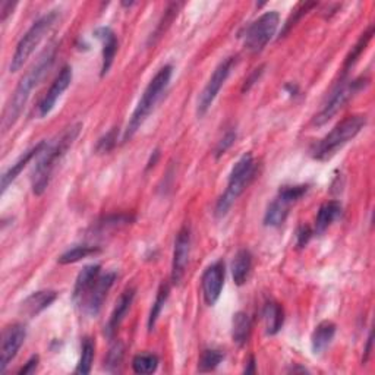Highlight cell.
<instances>
[{"instance_id":"obj_1","label":"cell","mask_w":375,"mask_h":375,"mask_svg":"<svg viewBox=\"0 0 375 375\" xmlns=\"http://www.w3.org/2000/svg\"><path fill=\"white\" fill-rule=\"evenodd\" d=\"M54 58H56V49L50 46L49 49H46L43 53L40 54L37 62L21 78L15 91H13L12 97L9 99V102L3 110V115H2V132L3 134L8 132L13 127V125H15V122L21 116L22 109L25 107L26 102H29V99H30L31 91L37 87L38 82L43 79V77L47 74V71L54 62Z\"/></svg>"},{"instance_id":"obj_2","label":"cell","mask_w":375,"mask_h":375,"mask_svg":"<svg viewBox=\"0 0 375 375\" xmlns=\"http://www.w3.org/2000/svg\"><path fill=\"white\" fill-rule=\"evenodd\" d=\"M82 129V123H75L63 131V134L58 138L56 141L46 143V147L41 150L37 156V161L31 172V188L33 193L37 197L43 196L46 192L50 179L53 175L56 163L66 154V151L72 147L75 140L78 138Z\"/></svg>"},{"instance_id":"obj_3","label":"cell","mask_w":375,"mask_h":375,"mask_svg":"<svg viewBox=\"0 0 375 375\" xmlns=\"http://www.w3.org/2000/svg\"><path fill=\"white\" fill-rule=\"evenodd\" d=\"M172 74L173 67L170 65H166L156 74V77L150 81V84L147 86L143 97L134 110L127 129L123 132L122 143H128L136 134V131L141 128V125L145 122V119L150 116L152 110H154L156 104L160 102L163 94L166 93V88L169 86Z\"/></svg>"},{"instance_id":"obj_4","label":"cell","mask_w":375,"mask_h":375,"mask_svg":"<svg viewBox=\"0 0 375 375\" xmlns=\"http://www.w3.org/2000/svg\"><path fill=\"white\" fill-rule=\"evenodd\" d=\"M365 125L367 116L364 115H353L344 118L323 140H319L311 148L312 157L319 161L330 160L333 156L337 154L339 150H342L347 143L352 141L353 138L365 128Z\"/></svg>"},{"instance_id":"obj_5","label":"cell","mask_w":375,"mask_h":375,"mask_svg":"<svg viewBox=\"0 0 375 375\" xmlns=\"http://www.w3.org/2000/svg\"><path fill=\"white\" fill-rule=\"evenodd\" d=\"M255 173H257V163L254 161L253 154L248 152V154L242 156L238 161H236L229 175L228 188L216 204L214 210L216 217L221 218L229 213L233 202L241 197V193L246 189V186L253 182Z\"/></svg>"},{"instance_id":"obj_6","label":"cell","mask_w":375,"mask_h":375,"mask_svg":"<svg viewBox=\"0 0 375 375\" xmlns=\"http://www.w3.org/2000/svg\"><path fill=\"white\" fill-rule=\"evenodd\" d=\"M58 18H59L58 10H50L49 13H46V15L40 17L30 26V30L22 35L19 43L17 45L15 53H13L10 65H9L10 72H18L19 69L24 66V63L30 59L34 50L41 43V40H43L45 35L51 30V26L56 24Z\"/></svg>"},{"instance_id":"obj_7","label":"cell","mask_w":375,"mask_h":375,"mask_svg":"<svg viewBox=\"0 0 375 375\" xmlns=\"http://www.w3.org/2000/svg\"><path fill=\"white\" fill-rule=\"evenodd\" d=\"M367 84H368V79L364 77L347 79V81L342 79L337 84V87L333 90L330 99L321 109V112L314 118V125H317V127H323V125L327 123L333 116L339 113V110H342L344 104L349 102L356 93L365 88Z\"/></svg>"},{"instance_id":"obj_8","label":"cell","mask_w":375,"mask_h":375,"mask_svg":"<svg viewBox=\"0 0 375 375\" xmlns=\"http://www.w3.org/2000/svg\"><path fill=\"white\" fill-rule=\"evenodd\" d=\"M279 22L280 15L276 10L262 13V15L249 25L245 31L244 35L245 49L253 54L262 51L264 47H266L274 37L277 29H279Z\"/></svg>"},{"instance_id":"obj_9","label":"cell","mask_w":375,"mask_h":375,"mask_svg":"<svg viewBox=\"0 0 375 375\" xmlns=\"http://www.w3.org/2000/svg\"><path fill=\"white\" fill-rule=\"evenodd\" d=\"M307 192V185H290L280 188L277 197L270 202L266 214H264V225L270 228L282 226L289 216L290 207L299 201Z\"/></svg>"},{"instance_id":"obj_10","label":"cell","mask_w":375,"mask_h":375,"mask_svg":"<svg viewBox=\"0 0 375 375\" xmlns=\"http://www.w3.org/2000/svg\"><path fill=\"white\" fill-rule=\"evenodd\" d=\"M233 63H234V58H228L223 62H220L218 66L214 69L213 75L210 77V79H208L202 93L198 97V103H197L198 118H202L208 112V109H210L212 104L214 103L221 87L225 86L226 79L230 75Z\"/></svg>"},{"instance_id":"obj_11","label":"cell","mask_w":375,"mask_h":375,"mask_svg":"<svg viewBox=\"0 0 375 375\" xmlns=\"http://www.w3.org/2000/svg\"><path fill=\"white\" fill-rule=\"evenodd\" d=\"M225 274L226 267L225 262L221 260L213 262L212 266H208L205 269L201 279V287L204 301L208 307H213V305H216V302L218 301L221 290H223L225 286Z\"/></svg>"},{"instance_id":"obj_12","label":"cell","mask_w":375,"mask_h":375,"mask_svg":"<svg viewBox=\"0 0 375 375\" xmlns=\"http://www.w3.org/2000/svg\"><path fill=\"white\" fill-rule=\"evenodd\" d=\"M26 337L25 326L15 323L3 330L2 335V349H0V372H5L8 365L18 355L21 346Z\"/></svg>"},{"instance_id":"obj_13","label":"cell","mask_w":375,"mask_h":375,"mask_svg":"<svg viewBox=\"0 0 375 375\" xmlns=\"http://www.w3.org/2000/svg\"><path fill=\"white\" fill-rule=\"evenodd\" d=\"M189 253H191V229L188 225H185L179 230L176 241H175V249H173V261H172V283L179 285L182 282L188 261H189Z\"/></svg>"},{"instance_id":"obj_14","label":"cell","mask_w":375,"mask_h":375,"mask_svg":"<svg viewBox=\"0 0 375 375\" xmlns=\"http://www.w3.org/2000/svg\"><path fill=\"white\" fill-rule=\"evenodd\" d=\"M118 274L115 271H109L106 274H100L99 280L95 282V285L93 286L90 295L87 296L86 302L82 303V307H84V311L91 315L95 317L99 314L103 308V303L109 295L110 289L115 285Z\"/></svg>"},{"instance_id":"obj_15","label":"cell","mask_w":375,"mask_h":375,"mask_svg":"<svg viewBox=\"0 0 375 375\" xmlns=\"http://www.w3.org/2000/svg\"><path fill=\"white\" fill-rule=\"evenodd\" d=\"M71 82H72V67L63 66L56 79L53 81L49 91L45 94L43 100L38 104V115L41 118L47 116L51 112L53 107L56 106L58 100L61 99V95L69 88V86H71Z\"/></svg>"},{"instance_id":"obj_16","label":"cell","mask_w":375,"mask_h":375,"mask_svg":"<svg viewBox=\"0 0 375 375\" xmlns=\"http://www.w3.org/2000/svg\"><path fill=\"white\" fill-rule=\"evenodd\" d=\"M102 274V266L100 264H90L81 270V273L77 277L75 287H74V295L72 301L82 307V303L86 302L87 296L90 295V292L95 282L99 280V277Z\"/></svg>"},{"instance_id":"obj_17","label":"cell","mask_w":375,"mask_h":375,"mask_svg":"<svg viewBox=\"0 0 375 375\" xmlns=\"http://www.w3.org/2000/svg\"><path fill=\"white\" fill-rule=\"evenodd\" d=\"M134 299H135V289L134 287H128L127 290H123V294L119 296L115 308H113V312H112V315H110V319L106 326V335L109 337H112L116 333V330L119 328V326L122 324L123 318L127 317L128 311L131 310V305H132Z\"/></svg>"},{"instance_id":"obj_18","label":"cell","mask_w":375,"mask_h":375,"mask_svg":"<svg viewBox=\"0 0 375 375\" xmlns=\"http://www.w3.org/2000/svg\"><path fill=\"white\" fill-rule=\"evenodd\" d=\"M56 298H58V292H54V290L34 292V294H31L21 303V312L25 317L33 318L38 315L41 311L49 308L50 305L56 301Z\"/></svg>"},{"instance_id":"obj_19","label":"cell","mask_w":375,"mask_h":375,"mask_svg":"<svg viewBox=\"0 0 375 375\" xmlns=\"http://www.w3.org/2000/svg\"><path fill=\"white\" fill-rule=\"evenodd\" d=\"M95 37L102 40L103 43V65H102V77H104L110 67H112L115 62V56L119 49V43L116 34L109 29V26H100V29L95 30Z\"/></svg>"},{"instance_id":"obj_20","label":"cell","mask_w":375,"mask_h":375,"mask_svg":"<svg viewBox=\"0 0 375 375\" xmlns=\"http://www.w3.org/2000/svg\"><path fill=\"white\" fill-rule=\"evenodd\" d=\"M336 330H337L336 324L333 321H328V319L321 321L315 327L311 336V349L314 355H323L326 352V349L336 336Z\"/></svg>"},{"instance_id":"obj_21","label":"cell","mask_w":375,"mask_h":375,"mask_svg":"<svg viewBox=\"0 0 375 375\" xmlns=\"http://www.w3.org/2000/svg\"><path fill=\"white\" fill-rule=\"evenodd\" d=\"M46 143H47V141H41L40 144H37V145L33 147L31 150H29L26 152H24V154L15 161V164H12V168H9V169L3 173V176H2V193H5L6 189H8V186L13 182V180H15V179L19 176V173L24 170L25 166L29 164L33 159H35V157L40 154L41 150H43V148L46 147Z\"/></svg>"},{"instance_id":"obj_22","label":"cell","mask_w":375,"mask_h":375,"mask_svg":"<svg viewBox=\"0 0 375 375\" xmlns=\"http://www.w3.org/2000/svg\"><path fill=\"white\" fill-rule=\"evenodd\" d=\"M253 269V255L251 253L248 251V249H239L238 253H236L233 262H232V276H233V282L242 286L246 283L248 276L251 273Z\"/></svg>"},{"instance_id":"obj_23","label":"cell","mask_w":375,"mask_h":375,"mask_svg":"<svg viewBox=\"0 0 375 375\" xmlns=\"http://www.w3.org/2000/svg\"><path fill=\"white\" fill-rule=\"evenodd\" d=\"M264 321H266V333L269 336H274L279 333L285 323L283 307L276 301H269L264 307Z\"/></svg>"},{"instance_id":"obj_24","label":"cell","mask_w":375,"mask_h":375,"mask_svg":"<svg viewBox=\"0 0 375 375\" xmlns=\"http://www.w3.org/2000/svg\"><path fill=\"white\" fill-rule=\"evenodd\" d=\"M342 214V205L337 201H328L319 207L317 218H315V233H324L335 220H337Z\"/></svg>"},{"instance_id":"obj_25","label":"cell","mask_w":375,"mask_h":375,"mask_svg":"<svg viewBox=\"0 0 375 375\" xmlns=\"http://www.w3.org/2000/svg\"><path fill=\"white\" fill-rule=\"evenodd\" d=\"M253 323L246 312H236L232 319V339L238 346L246 344L249 336H251Z\"/></svg>"},{"instance_id":"obj_26","label":"cell","mask_w":375,"mask_h":375,"mask_svg":"<svg viewBox=\"0 0 375 375\" xmlns=\"http://www.w3.org/2000/svg\"><path fill=\"white\" fill-rule=\"evenodd\" d=\"M97 253H100V248L99 246H91V245H77L71 249H67L66 253H63L58 262L59 264H63V266H66V264H74V262H78L81 261L82 258H87L90 255H94Z\"/></svg>"},{"instance_id":"obj_27","label":"cell","mask_w":375,"mask_h":375,"mask_svg":"<svg viewBox=\"0 0 375 375\" xmlns=\"http://www.w3.org/2000/svg\"><path fill=\"white\" fill-rule=\"evenodd\" d=\"M372 35H374V26L369 25V26H368V30H367L362 35H360V38L358 40V43L352 47L351 53L347 54V58H346V61H344V66H343V72H344V74H346L347 71H349V69L356 63V61L359 59L360 54L364 53V50L367 49L368 43H369L371 38H372Z\"/></svg>"},{"instance_id":"obj_28","label":"cell","mask_w":375,"mask_h":375,"mask_svg":"<svg viewBox=\"0 0 375 375\" xmlns=\"http://www.w3.org/2000/svg\"><path fill=\"white\" fill-rule=\"evenodd\" d=\"M169 294H170V286L169 283H161L160 285V289L157 292V296H156V301L154 303H152V308L150 311V317H148V330L151 331L152 328H154L157 319L161 314V310L164 308V303L166 301H168L169 298Z\"/></svg>"},{"instance_id":"obj_29","label":"cell","mask_w":375,"mask_h":375,"mask_svg":"<svg viewBox=\"0 0 375 375\" xmlns=\"http://www.w3.org/2000/svg\"><path fill=\"white\" fill-rule=\"evenodd\" d=\"M94 353H95V344L93 342V339L86 337L84 342H82V347H81V358L78 367L75 369L77 374H90L91 367H93V360H94Z\"/></svg>"},{"instance_id":"obj_30","label":"cell","mask_w":375,"mask_h":375,"mask_svg":"<svg viewBox=\"0 0 375 375\" xmlns=\"http://www.w3.org/2000/svg\"><path fill=\"white\" fill-rule=\"evenodd\" d=\"M159 367V358L154 353H140L132 359V369L136 374L147 375L156 372Z\"/></svg>"},{"instance_id":"obj_31","label":"cell","mask_w":375,"mask_h":375,"mask_svg":"<svg viewBox=\"0 0 375 375\" xmlns=\"http://www.w3.org/2000/svg\"><path fill=\"white\" fill-rule=\"evenodd\" d=\"M223 359H225V355L221 353L220 351L205 349L200 356L198 369H200V372L214 371L221 364V360H223Z\"/></svg>"},{"instance_id":"obj_32","label":"cell","mask_w":375,"mask_h":375,"mask_svg":"<svg viewBox=\"0 0 375 375\" xmlns=\"http://www.w3.org/2000/svg\"><path fill=\"white\" fill-rule=\"evenodd\" d=\"M179 8H180L179 3H172V5H169L168 9H166L160 24L157 25V30L154 31V35H151V38H150V43L154 45L156 41H157V38L161 37L164 34V31L168 30V26L172 24V21L175 19V17L177 15Z\"/></svg>"},{"instance_id":"obj_33","label":"cell","mask_w":375,"mask_h":375,"mask_svg":"<svg viewBox=\"0 0 375 375\" xmlns=\"http://www.w3.org/2000/svg\"><path fill=\"white\" fill-rule=\"evenodd\" d=\"M123 353H125V346L122 342H115L112 344V347H110V351L107 353V358H106V368L109 371H113L116 369L123 360Z\"/></svg>"},{"instance_id":"obj_34","label":"cell","mask_w":375,"mask_h":375,"mask_svg":"<svg viewBox=\"0 0 375 375\" xmlns=\"http://www.w3.org/2000/svg\"><path fill=\"white\" fill-rule=\"evenodd\" d=\"M118 143V128H112L106 135H103L99 143H97L95 151L99 154H107V152L112 151Z\"/></svg>"},{"instance_id":"obj_35","label":"cell","mask_w":375,"mask_h":375,"mask_svg":"<svg viewBox=\"0 0 375 375\" xmlns=\"http://www.w3.org/2000/svg\"><path fill=\"white\" fill-rule=\"evenodd\" d=\"M234 141H236V131H228L225 134V136L221 138V140L218 141L217 147H216V151H214L216 152V157L218 159V157L223 156L225 152L233 145Z\"/></svg>"},{"instance_id":"obj_36","label":"cell","mask_w":375,"mask_h":375,"mask_svg":"<svg viewBox=\"0 0 375 375\" xmlns=\"http://www.w3.org/2000/svg\"><path fill=\"white\" fill-rule=\"evenodd\" d=\"M315 6V3H302V5H299V8L294 12V15H292L289 19H287V22H286V25H285V30H283V35L292 29V26H294L298 21H299V18L303 15V13H307L311 8H314Z\"/></svg>"},{"instance_id":"obj_37","label":"cell","mask_w":375,"mask_h":375,"mask_svg":"<svg viewBox=\"0 0 375 375\" xmlns=\"http://www.w3.org/2000/svg\"><path fill=\"white\" fill-rule=\"evenodd\" d=\"M312 234H314V232H312V229L310 226H307V225L299 226L298 230H296V245H298V248L307 246L308 242L312 238Z\"/></svg>"},{"instance_id":"obj_38","label":"cell","mask_w":375,"mask_h":375,"mask_svg":"<svg viewBox=\"0 0 375 375\" xmlns=\"http://www.w3.org/2000/svg\"><path fill=\"white\" fill-rule=\"evenodd\" d=\"M262 72H264V66H260V67L254 69V72L251 74V77H249L248 79H245V84H244V87H242V91L245 93V91L251 90V87L255 84V82H258V79H260V77L262 75Z\"/></svg>"},{"instance_id":"obj_39","label":"cell","mask_w":375,"mask_h":375,"mask_svg":"<svg viewBox=\"0 0 375 375\" xmlns=\"http://www.w3.org/2000/svg\"><path fill=\"white\" fill-rule=\"evenodd\" d=\"M38 360H40V359H38L37 355L31 356L29 362H26V364L18 371V374H19V375H26V374H33V372H35V369H37V367H38Z\"/></svg>"},{"instance_id":"obj_40","label":"cell","mask_w":375,"mask_h":375,"mask_svg":"<svg viewBox=\"0 0 375 375\" xmlns=\"http://www.w3.org/2000/svg\"><path fill=\"white\" fill-rule=\"evenodd\" d=\"M17 6V3H12V2H3L2 5H0V12H2V21H6V18L10 15L13 8Z\"/></svg>"},{"instance_id":"obj_41","label":"cell","mask_w":375,"mask_h":375,"mask_svg":"<svg viewBox=\"0 0 375 375\" xmlns=\"http://www.w3.org/2000/svg\"><path fill=\"white\" fill-rule=\"evenodd\" d=\"M253 372H255V359H254V356L249 358L248 368H245V374H253Z\"/></svg>"},{"instance_id":"obj_42","label":"cell","mask_w":375,"mask_h":375,"mask_svg":"<svg viewBox=\"0 0 375 375\" xmlns=\"http://www.w3.org/2000/svg\"><path fill=\"white\" fill-rule=\"evenodd\" d=\"M371 346H372V335H369V337H368V344H367V349H365V360L368 359V355L371 353Z\"/></svg>"}]
</instances>
